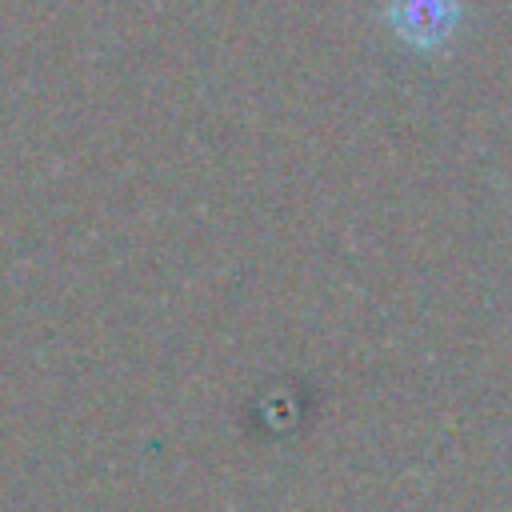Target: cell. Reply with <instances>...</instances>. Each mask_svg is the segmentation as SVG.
Here are the masks:
<instances>
[{"instance_id": "1", "label": "cell", "mask_w": 512, "mask_h": 512, "mask_svg": "<svg viewBox=\"0 0 512 512\" xmlns=\"http://www.w3.org/2000/svg\"><path fill=\"white\" fill-rule=\"evenodd\" d=\"M440 12H444L440 0H396L392 4V24L404 40L432 44V40H440V24H444Z\"/></svg>"}]
</instances>
